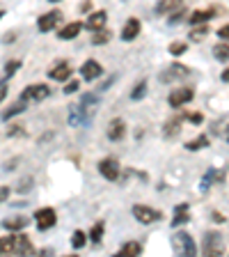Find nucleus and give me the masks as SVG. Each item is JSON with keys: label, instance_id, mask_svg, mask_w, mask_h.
Segmentation results:
<instances>
[{"label": "nucleus", "instance_id": "f257e3e1", "mask_svg": "<svg viewBox=\"0 0 229 257\" xmlns=\"http://www.w3.org/2000/svg\"><path fill=\"white\" fill-rule=\"evenodd\" d=\"M172 248L176 255H186V257H195L197 255V246L188 232H174L172 234Z\"/></svg>", "mask_w": 229, "mask_h": 257}, {"label": "nucleus", "instance_id": "f03ea898", "mask_svg": "<svg viewBox=\"0 0 229 257\" xmlns=\"http://www.w3.org/2000/svg\"><path fill=\"white\" fill-rule=\"evenodd\" d=\"M48 94H51V87L44 85V83H37V85H28L26 90L21 92V101H26V103H39V101H44Z\"/></svg>", "mask_w": 229, "mask_h": 257}, {"label": "nucleus", "instance_id": "7ed1b4c3", "mask_svg": "<svg viewBox=\"0 0 229 257\" xmlns=\"http://www.w3.org/2000/svg\"><path fill=\"white\" fill-rule=\"evenodd\" d=\"M133 218L142 225H151V223H156V220L163 218V214L154 207H147V204H135L133 207Z\"/></svg>", "mask_w": 229, "mask_h": 257}, {"label": "nucleus", "instance_id": "20e7f679", "mask_svg": "<svg viewBox=\"0 0 229 257\" xmlns=\"http://www.w3.org/2000/svg\"><path fill=\"white\" fill-rule=\"evenodd\" d=\"M92 115H94V110L85 108L83 103L71 106L69 108V124H71V126H87V124L92 122Z\"/></svg>", "mask_w": 229, "mask_h": 257}, {"label": "nucleus", "instance_id": "39448f33", "mask_svg": "<svg viewBox=\"0 0 229 257\" xmlns=\"http://www.w3.org/2000/svg\"><path fill=\"white\" fill-rule=\"evenodd\" d=\"M202 252L208 257H215V255H222V236L218 232H206L202 241Z\"/></svg>", "mask_w": 229, "mask_h": 257}, {"label": "nucleus", "instance_id": "423d86ee", "mask_svg": "<svg viewBox=\"0 0 229 257\" xmlns=\"http://www.w3.org/2000/svg\"><path fill=\"white\" fill-rule=\"evenodd\" d=\"M35 220H37V230L46 232V230H51V227H55V223H58V214H55L53 207H44V209H37Z\"/></svg>", "mask_w": 229, "mask_h": 257}, {"label": "nucleus", "instance_id": "0eeeda50", "mask_svg": "<svg viewBox=\"0 0 229 257\" xmlns=\"http://www.w3.org/2000/svg\"><path fill=\"white\" fill-rule=\"evenodd\" d=\"M99 172H101V177L108 179V182H117L119 179V161L112 159V156L101 159L99 161Z\"/></svg>", "mask_w": 229, "mask_h": 257}, {"label": "nucleus", "instance_id": "6e6552de", "mask_svg": "<svg viewBox=\"0 0 229 257\" xmlns=\"http://www.w3.org/2000/svg\"><path fill=\"white\" fill-rule=\"evenodd\" d=\"M192 96H195L192 87H179V90H172L170 92L167 103H170V108H181V106H186V103L192 101Z\"/></svg>", "mask_w": 229, "mask_h": 257}, {"label": "nucleus", "instance_id": "1a4fd4ad", "mask_svg": "<svg viewBox=\"0 0 229 257\" xmlns=\"http://www.w3.org/2000/svg\"><path fill=\"white\" fill-rule=\"evenodd\" d=\"M60 21H62V12L51 10L37 19V28H39V32H51V30H55V26H58Z\"/></svg>", "mask_w": 229, "mask_h": 257}, {"label": "nucleus", "instance_id": "9d476101", "mask_svg": "<svg viewBox=\"0 0 229 257\" xmlns=\"http://www.w3.org/2000/svg\"><path fill=\"white\" fill-rule=\"evenodd\" d=\"M190 74V69L188 67H183V64H170L163 74L158 76V80L160 83H174V80H181V78H186V76Z\"/></svg>", "mask_w": 229, "mask_h": 257}, {"label": "nucleus", "instance_id": "9b49d317", "mask_svg": "<svg viewBox=\"0 0 229 257\" xmlns=\"http://www.w3.org/2000/svg\"><path fill=\"white\" fill-rule=\"evenodd\" d=\"M71 74H74V69H71V64L69 62H58L51 67V71H48V78L51 80H58V83H62V80H69Z\"/></svg>", "mask_w": 229, "mask_h": 257}, {"label": "nucleus", "instance_id": "f8f14e48", "mask_svg": "<svg viewBox=\"0 0 229 257\" xmlns=\"http://www.w3.org/2000/svg\"><path fill=\"white\" fill-rule=\"evenodd\" d=\"M80 74H83V78L85 80H96V78H101L103 67L96 62V60H85L83 67H80Z\"/></svg>", "mask_w": 229, "mask_h": 257}, {"label": "nucleus", "instance_id": "ddd939ff", "mask_svg": "<svg viewBox=\"0 0 229 257\" xmlns=\"http://www.w3.org/2000/svg\"><path fill=\"white\" fill-rule=\"evenodd\" d=\"M124 136H126V124H124V119L122 117L110 119V124H108V138H110L112 143H119Z\"/></svg>", "mask_w": 229, "mask_h": 257}, {"label": "nucleus", "instance_id": "4468645a", "mask_svg": "<svg viewBox=\"0 0 229 257\" xmlns=\"http://www.w3.org/2000/svg\"><path fill=\"white\" fill-rule=\"evenodd\" d=\"M35 243L30 241V236H26V234H19L16 232V255H26V257H30V255H35Z\"/></svg>", "mask_w": 229, "mask_h": 257}, {"label": "nucleus", "instance_id": "2eb2a0df", "mask_svg": "<svg viewBox=\"0 0 229 257\" xmlns=\"http://www.w3.org/2000/svg\"><path fill=\"white\" fill-rule=\"evenodd\" d=\"M28 223H30V218H26V216H10L3 220V227L7 232H21L28 227Z\"/></svg>", "mask_w": 229, "mask_h": 257}, {"label": "nucleus", "instance_id": "dca6fc26", "mask_svg": "<svg viewBox=\"0 0 229 257\" xmlns=\"http://www.w3.org/2000/svg\"><path fill=\"white\" fill-rule=\"evenodd\" d=\"M140 21L138 19H128L126 23H124V28H122V39L124 42H133L135 37H138L140 35Z\"/></svg>", "mask_w": 229, "mask_h": 257}, {"label": "nucleus", "instance_id": "f3484780", "mask_svg": "<svg viewBox=\"0 0 229 257\" xmlns=\"http://www.w3.org/2000/svg\"><path fill=\"white\" fill-rule=\"evenodd\" d=\"M80 30H83V23L80 21H74V23H67V26L62 28V30L58 32V37L62 39V42H69V39H76L80 35Z\"/></svg>", "mask_w": 229, "mask_h": 257}, {"label": "nucleus", "instance_id": "a211bd4d", "mask_svg": "<svg viewBox=\"0 0 229 257\" xmlns=\"http://www.w3.org/2000/svg\"><path fill=\"white\" fill-rule=\"evenodd\" d=\"M106 21H108V14L103 10L92 12V14L87 16V28H90L92 32H94V30H101V28H106Z\"/></svg>", "mask_w": 229, "mask_h": 257}, {"label": "nucleus", "instance_id": "6ab92c4d", "mask_svg": "<svg viewBox=\"0 0 229 257\" xmlns=\"http://www.w3.org/2000/svg\"><path fill=\"white\" fill-rule=\"evenodd\" d=\"M183 7V0H158V5H156V14H172V12L181 10Z\"/></svg>", "mask_w": 229, "mask_h": 257}, {"label": "nucleus", "instance_id": "aec40b11", "mask_svg": "<svg viewBox=\"0 0 229 257\" xmlns=\"http://www.w3.org/2000/svg\"><path fill=\"white\" fill-rule=\"evenodd\" d=\"M181 124H183V117H172L163 124V136L165 138H176L179 131H181Z\"/></svg>", "mask_w": 229, "mask_h": 257}, {"label": "nucleus", "instance_id": "412c9836", "mask_svg": "<svg viewBox=\"0 0 229 257\" xmlns=\"http://www.w3.org/2000/svg\"><path fill=\"white\" fill-rule=\"evenodd\" d=\"M138 257L142 255V243H138V241H126L122 248L117 250V257Z\"/></svg>", "mask_w": 229, "mask_h": 257}, {"label": "nucleus", "instance_id": "4be33fe9", "mask_svg": "<svg viewBox=\"0 0 229 257\" xmlns=\"http://www.w3.org/2000/svg\"><path fill=\"white\" fill-rule=\"evenodd\" d=\"M215 16V10H197V12H192L190 16H188V21L192 23V26H202V23L211 21Z\"/></svg>", "mask_w": 229, "mask_h": 257}, {"label": "nucleus", "instance_id": "5701e85b", "mask_svg": "<svg viewBox=\"0 0 229 257\" xmlns=\"http://www.w3.org/2000/svg\"><path fill=\"white\" fill-rule=\"evenodd\" d=\"M188 204H176L174 207V218H172V227H181V225L188 223Z\"/></svg>", "mask_w": 229, "mask_h": 257}, {"label": "nucleus", "instance_id": "b1692460", "mask_svg": "<svg viewBox=\"0 0 229 257\" xmlns=\"http://www.w3.org/2000/svg\"><path fill=\"white\" fill-rule=\"evenodd\" d=\"M0 255H16V232L12 236H0Z\"/></svg>", "mask_w": 229, "mask_h": 257}, {"label": "nucleus", "instance_id": "393cba45", "mask_svg": "<svg viewBox=\"0 0 229 257\" xmlns=\"http://www.w3.org/2000/svg\"><path fill=\"white\" fill-rule=\"evenodd\" d=\"M215 179H218V182H222V179H224V172H222V170H215V168H211V170L204 175V179H202V191H206L211 184H215Z\"/></svg>", "mask_w": 229, "mask_h": 257}, {"label": "nucleus", "instance_id": "a878e982", "mask_svg": "<svg viewBox=\"0 0 229 257\" xmlns=\"http://www.w3.org/2000/svg\"><path fill=\"white\" fill-rule=\"evenodd\" d=\"M23 110H26V101H21V99H19V101H16V103H12V106L7 108L5 112H3V119H5V122H7V119L16 117V115H21Z\"/></svg>", "mask_w": 229, "mask_h": 257}, {"label": "nucleus", "instance_id": "bb28decb", "mask_svg": "<svg viewBox=\"0 0 229 257\" xmlns=\"http://www.w3.org/2000/svg\"><path fill=\"white\" fill-rule=\"evenodd\" d=\"M103 230H106V223L103 220H99V223H94L92 225V230H90V241L92 243H101V239H103Z\"/></svg>", "mask_w": 229, "mask_h": 257}, {"label": "nucleus", "instance_id": "cd10ccee", "mask_svg": "<svg viewBox=\"0 0 229 257\" xmlns=\"http://www.w3.org/2000/svg\"><path fill=\"white\" fill-rule=\"evenodd\" d=\"M112 37V32L106 30V28H101V30H94V35H92V44L94 46H103V44H108Z\"/></svg>", "mask_w": 229, "mask_h": 257}, {"label": "nucleus", "instance_id": "c85d7f7f", "mask_svg": "<svg viewBox=\"0 0 229 257\" xmlns=\"http://www.w3.org/2000/svg\"><path fill=\"white\" fill-rule=\"evenodd\" d=\"M208 147V138L206 136H197V138H192L190 143H186V150L188 152H197V150H204Z\"/></svg>", "mask_w": 229, "mask_h": 257}, {"label": "nucleus", "instance_id": "c756f323", "mask_svg": "<svg viewBox=\"0 0 229 257\" xmlns=\"http://www.w3.org/2000/svg\"><path fill=\"white\" fill-rule=\"evenodd\" d=\"M87 239H90V236H87L83 230H76V232H74V236H71V246H74L76 250H80V248H83V246L87 243Z\"/></svg>", "mask_w": 229, "mask_h": 257}, {"label": "nucleus", "instance_id": "7c9ffc66", "mask_svg": "<svg viewBox=\"0 0 229 257\" xmlns=\"http://www.w3.org/2000/svg\"><path fill=\"white\" fill-rule=\"evenodd\" d=\"M147 90H149V87H147V80H140L138 85L131 90V99H133V101H140V99H144Z\"/></svg>", "mask_w": 229, "mask_h": 257}, {"label": "nucleus", "instance_id": "2f4dec72", "mask_svg": "<svg viewBox=\"0 0 229 257\" xmlns=\"http://www.w3.org/2000/svg\"><path fill=\"white\" fill-rule=\"evenodd\" d=\"M213 55H215V60H220V62H227L229 60V44H218V46H213Z\"/></svg>", "mask_w": 229, "mask_h": 257}, {"label": "nucleus", "instance_id": "473e14b6", "mask_svg": "<svg viewBox=\"0 0 229 257\" xmlns=\"http://www.w3.org/2000/svg\"><path fill=\"white\" fill-rule=\"evenodd\" d=\"M167 51H170V53L174 55V58H179V55H183V53L188 51V44H186V42H172Z\"/></svg>", "mask_w": 229, "mask_h": 257}, {"label": "nucleus", "instance_id": "72a5a7b5", "mask_svg": "<svg viewBox=\"0 0 229 257\" xmlns=\"http://www.w3.org/2000/svg\"><path fill=\"white\" fill-rule=\"evenodd\" d=\"M208 35V28L206 26H202V28H195V30L190 32V42H202L204 37Z\"/></svg>", "mask_w": 229, "mask_h": 257}, {"label": "nucleus", "instance_id": "f704fd0d", "mask_svg": "<svg viewBox=\"0 0 229 257\" xmlns=\"http://www.w3.org/2000/svg\"><path fill=\"white\" fill-rule=\"evenodd\" d=\"M19 69H21V60H10V62L5 64V76L10 78V76H14Z\"/></svg>", "mask_w": 229, "mask_h": 257}, {"label": "nucleus", "instance_id": "c9c22d12", "mask_svg": "<svg viewBox=\"0 0 229 257\" xmlns=\"http://www.w3.org/2000/svg\"><path fill=\"white\" fill-rule=\"evenodd\" d=\"M80 103L85 108H90V110H94V106L99 103V94H85L83 99H80Z\"/></svg>", "mask_w": 229, "mask_h": 257}, {"label": "nucleus", "instance_id": "e433bc0d", "mask_svg": "<svg viewBox=\"0 0 229 257\" xmlns=\"http://www.w3.org/2000/svg\"><path fill=\"white\" fill-rule=\"evenodd\" d=\"M78 87H80V83L78 80H69V83H67V85H64V94H74V92H78Z\"/></svg>", "mask_w": 229, "mask_h": 257}, {"label": "nucleus", "instance_id": "4c0bfd02", "mask_svg": "<svg viewBox=\"0 0 229 257\" xmlns=\"http://www.w3.org/2000/svg\"><path fill=\"white\" fill-rule=\"evenodd\" d=\"M183 16H186V10H183V7H181V10H176V12H172V16H170V23H172V26H174V23H179V21H181Z\"/></svg>", "mask_w": 229, "mask_h": 257}, {"label": "nucleus", "instance_id": "58836bf2", "mask_svg": "<svg viewBox=\"0 0 229 257\" xmlns=\"http://www.w3.org/2000/svg\"><path fill=\"white\" fill-rule=\"evenodd\" d=\"M30 188H32V177H26L21 186H16V193H26V191H30Z\"/></svg>", "mask_w": 229, "mask_h": 257}, {"label": "nucleus", "instance_id": "ea45409f", "mask_svg": "<svg viewBox=\"0 0 229 257\" xmlns=\"http://www.w3.org/2000/svg\"><path fill=\"white\" fill-rule=\"evenodd\" d=\"M21 134H23V128L19 126V124H14V126L7 131V136H10V138H14V136H21Z\"/></svg>", "mask_w": 229, "mask_h": 257}, {"label": "nucleus", "instance_id": "a19ab883", "mask_svg": "<svg viewBox=\"0 0 229 257\" xmlns=\"http://www.w3.org/2000/svg\"><path fill=\"white\" fill-rule=\"evenodd\" d=\"M10 198V186H0V204Z\"/></svg>", "mask_w": 229, "mask_h": 257}, {"label": "nucleus", "instance_id": "79ce46f5", "mask_svg": "<svg viewBox=\"0 0 229 257\" xmlns=\"http://www.w3.org/2000/svg\"><path fill=\"white\" fill-rule=\"evenodd\" d=\"M14 39H16V32L10 30V32H5V37H3V44H12Z\"/></svg>", "mask_w": 229, "mask_h": 257}, {"label": "nucleus", "instance_id": "37998d69", "mask_svg": "<svg viewBox=\"0 0 229 257\" xmlns=\"http://www.w3.org/2000/svg\"><path fill=\"white\" fill-rule=\"evenodd\" d=\"M218 37H220V39H229V23H227V26H222V28L218 30Z\"/></svg>", "mask_w": 229, "mask_h": 257}, {"label": "nucleus", "instance_id": "c03bdc74", "mask_svg": "<svg viewBox=\"0 0 229 257\" xmlns=\"http://www.w3.org/2000/svg\"><path fill=\"white\" fill-rule=\"evenodd\" d=\"M112 80H115V76H110V78H106V80H103V83H101V85L96 87V90H99V92H103V90H108V87H110V83H112Z\"/></svg>", "mask_w": 229, "mask_h": 257}, {"label": "nucleus", "instance_id": "a18cd8bd", "mask_svg": "<svg viewBox=\"0 0 229 257\" xmlns=\"http://www.w3.org/2000/svg\"><path fill=\"white\" fill-rule=\"evenodd\" d=\"M5 96H7V83H0V103L5 101Z\"/></svg>", "mask_w": 229, "mask_h": 257}, {"label": "nucleus", "instance_id": "49530a36", "mask_svg": "<svg viewBox=\"0 0 229 257\" xmlns=\"http://www.w3.org/2000/svg\"><path fill=\"white\" fill-rule=\"evenodd\" d=\"M188 119H190V122H195V124H199V122H202V115H199V112H192V115H188Z\"/></svg>", "mask_w": 229, "mask_h": 257}, {"label": "nucleus", "instance_id": "de8ad7c7", "mask_svg": "<svg viewBox=\"0 0 229 257\" xmlns=\"http://www.w3.org/2000/svg\"><path fill=\"white\" fill-rule=\"evenodd\" d=\"M211 216H213V220H215V223H224V216H222V214H218V211H213V214H211Z\"/></svg>", "mask_w": 229, "mask_h": 257}, {"label": "nucleus", "instance_id": "09e8293b", "mask_svg": "<svg viewBox=\"0 0 229 257\" xmlns=\"http://www.w3.org/2000/svg\"><path fill=\"white\" fill-rule=\"evenodd\" d=\"M220 78H222L224 83H229V69H224V71H222V76H220Z\"/></svg>", "mask_w": 229, "mask_h": 257}, {"label": "nucleus", "instance_id": "8fccbe9b", "mask_svg": "<svg viewBox=\"0 0 229 257\" xmlns=\"http://www.w3.org/2000/svg\"><path fill=\"white\" fill-rule=\"evenodd\" d=\"M3 16H5V10H3V7H0V19H3Z\"/></svg>", "mask_w": 229, "mask_h": 257}, {"label": "nucleus", "instance_id": "3c124183", "mask_svg": "<svg viewBox=\"0 0 229 257\" xmlns=\"http://www.w3.org/2000/svg\"><path fill=\"white\" fill-rule=\"evenodd\" d=\"M48 3H60V0H48Z\"/></svg>", "mask_w": 229, "mask_h": 257}, {"label": "nucleus", "instance_id": "603ef678", "mask_svg": "<svg viewBox=\"0 0 229 257\" xmlns=\"http://www.w3.org/2000/svg\"><path fill=\"white\" fill-rule=\"evenodd\" d=\"M227 140H229V126H227Z\"/></svg>", "mask_w": 229, "mask_h": 257}]
</instances>
